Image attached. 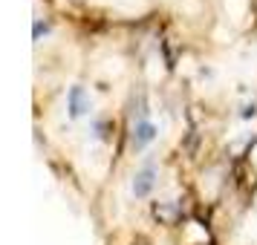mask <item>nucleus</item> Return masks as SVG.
<instances>
[{"instance_id": "nucleus-1", "label": "nucleus", "mask_w": 257, "mask_h": 245, "mask_svg": "<svg viewBox=\"0 0 257 245\" xmlns=\"http://www.w3.org/2000/svg\"><path fill=\"white\" fill-rule=\"evenodd\" d=\"M153 139H156V124H153V121H148V118L136 121V127H133V139H130L133 150H142V147H148Z\"/></svg>"}, {"instance_id": "nucleus-3", "label": "nucleus", "mask_w": 257, "mask_h": 245, "mask_svg": "<svg viewBox=\"0 0 257 245\" xmlns=\"http://www.w3.org/2000/svg\"><path fill=\"white\" fill-rule=\"evenodd\" d=\"M67 107H70L72 118L84 116V113L90 110V101L84 98V87H70V93H67Z\"/></svg>"}, {"instance_id": "nucleus-2", "label": "nucleus", "mask_w": 257, "mask_h": 245, "mask_svg": "<svg viewBox=\"0 0 257 245\" xmlns=\"http://www.w3.org/2000/svg\"><path fill=\"white\" fill-rule=\"evenodd\" d=\"M153 185H156V167H153V164H145L139 173H136V179H133V193L139 199L148 196L153 190Z\"/></svg>"}, {"instance_id": "nucleus-4", "label": "nucleus", "mask_w": 257, "mask_h": 245, "mask_svg": "<svg viewBox=\"0 0 257 245\" xmlns=\"http://www.w3.org/2000/svg\"><path fill=\"white\" fill-rule=\"evenodd\" d=\"M47 29H49L47 24H41V21H38V24H35V41L41 38V32H47Z\"/></svg>"}]
</instances>
